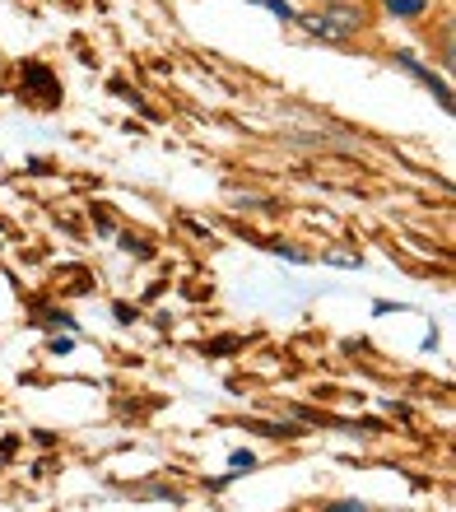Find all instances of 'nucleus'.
<instances>
[{
	"mask_svg": "<svg viewBox=\"0 0 456 512\" xmlns=\"http://www.w3.org/2000/svg\"><path fill=\"white\" fill-rule=\"evenodd\" d=\"M322 512H368L363 503H354V499H340V503H326Z\"/></svg>",
	"mask_w": 456,
	"mask_h": 512,
	"instance_id": "2",
	"label": "nucleus"
},
{
	"mask_svg": "<svg viewBox=\"0 0 456 512\" xmlns=\"http://www.w3.org/2000/svg\"><path fill=\"white\" fill-rule=\"evenodd\" d=\"M424 10H429V0H387V14H401V19H415Z\"/></svg>",
	"mask_w": 456,
	"mask_h": 512,
	"instance_id": "1",
	"label": "nucleus"
}]
</instances>
